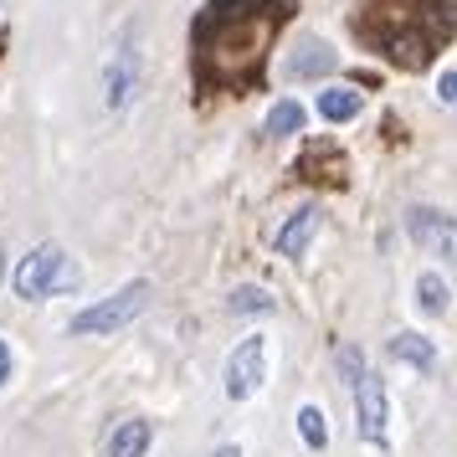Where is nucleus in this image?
Here are the masks:
<instances>
[{"instance_id": "nucleus-16", "label": "nucleus", "mask_w": 457, "mask_h": 457, "mask_svg": "<svg viewBox=\"0 0 457 457\" xmlns=\"http://www.w3.org/2000/svg\"><path fill=\"white\" fill-rule=\"evenodd\" d=\"M298 436H303V447H313V453L329 447V421H324L319 406H298Z\"/></svg>"}, {"instance_id": "nucleus-18", "label": "nucleus", "mask_w": 457, "mask_h": 457, "mask_svg": "<svg viewBox=\"0 0 457 457\" xmlns=\"http://www.w3.org/2000/svg\"><path fill=\"white\" fill-rule=\"evenodd\" d=\"M231 313H272V293L247 283V288H231Z\"/></svg>"}, {"instance_id": "nucleus-5", "label": "nucleus", "mask_w": 457, "mask_h": 457, "mask_svg": "<svg viewBox=\"0 0 457 457\" xmlns=\"http://www.w3.org/2000/svg\"><path fill=\"white\" fill-rule=\"evenodd\" d=\"M139 72H145V52H139V26L129 21L119 31V42L108 52V67H104V104L119 113V108L134 104V93H139Z\"/></svg>"}, {"instance_id": "nucleus-2", "label": "nucleus", "mask_w": 457, "mask_h": 457, "mask_svg": "<svg viewBox=\"0 0 457 457\" xmlns=\"http://www.w3.org/2000/svg\"><path fill=\"white\" fill-rule=\"evenodd\" d=\"M350 31L401 72H421L457 37V0H360Z\"/></svg>"}, {"instance_id": "nucleus-10", "label": "nucleus", "mask_w": 457, "mask_h": 457, "mask_svg": "<svg viewBox=\"0 0 457 457\" xmlns=\"http://www.w3.org/2000/svg\"><path fill=\"white\" fill-rule=\"evenodd\" d=\"M149 442H154V427H149L145 416H124L113 432H108V457H145Z\"/></svg>"}, {"instance_id": "nucleus-3", "label": "nucleus", "mask_w": 457, "mask_h": 457, "mask_svg": "<svg viewBox=\"0 0 457 457\" xmlns=\"http://www.w3.org/2000/svg\"><path fill=\"white\" fill-rule=\"evenodd\" d=\"M11 288H16V298H26V303H42L52 293L78 288V262H72L57 242H42V247H31L21 262H16Z\"/></svg>"}, {"instance_id": "nucleus-9", "label": "nucleus", "mask_w": 457, "mask_h": 457, "mask_svg": "<svg viewBox=\"0 0 457 457\" xmlns=\"http://www.w3.org/2000/svg\"><path fill=\"white\" fill-rule=\"evenodd\" d=\"M334 67H339V52H334L329 42H319V37H303V42H293V52L283 57V78L313 83V78H329Z\"/></svg>"}, {"instance_id": "nucleus-19", "label": "nucleus", "mask_w": 457, "mask_h": 457, "mask_svg": "<svg viewBox=\"0 0 457 457\" xmlns=\"http://www.w3.org/2000/svg\"><path fill=\"white\" fill-rule=\"evenodd\" d=\"M339 370H345V380H360V375H365V354L354 350V345H345V350H339Z\"/></svg>"}, {"instance_id": "nucleus-23", "label": "nucleus", "mask_w": 457, "mask_h": 457, "mask_svg": "<svg viewBox=\"0 0 457 457\" xmlns=\"http://www.w3.org/2000/svg\"><path fill=\"white\" fill-rule=\"evenodd\" d=\"M0 278H5V247H0Z\"/></svg>"}, {"instance_id": "nucleus-14", "label": "nucleus", "mask_w": 457, "mask_h": 457, "mask_svg": "<svg viewBox=\"0 0 457 457\" xmlns=\"http://www.w3.org/2000/svg\"><path fill=\"white\" fill-rule=\"evenodd\" d=\"M313 170H329V186H345V175H350V165H345V154H339V149H334L329 139H324V145H313L309 154L298 160V175H303V180H309Z\"/></svg>"}, {"instance_id": "nucleus-4", "label": "nucleus", "mask_w": 457, "mask_h": 457, "mask_svg": "<svg viewBox=\"0 0 457 457\" xmlns=\"http://www.w3.org/2000/svg\"><path fill=\"white\" fill-rule=\"evenodd\" d=\"M149 298H154V283H149V278H134V283H124L119 293L98 298L93 309L72 313L67 334H72V339H93V334H113V329H124V324H134V319H139V313L149 309Z\"/></svg>"}, {"instance_id": "nucleus-12", "label": "nucleus", "mask_w": 457, "mask_h": 457, "mask_svg": "<svg viewBox=\"0 0 457 457\" xmlns=\"http://www.w3.org/2000/svg\"><path fill=\"white\" fill-rule=\"evenodd\" d=\"M391 354L401 360V365H416V370H432L436 365V345L427 339V334H416V329H401L391 339Z\"/></svg>"}, {"instance_id": "nucleus-22", "label": "nucleus", "mask_w": 457, "mask_h": 457, "mask_svg": "<svg viewBox=\"0 0 457 457\" xmlns=\"http://www.w3.org/2000/svg\"><path fill=\"white\" fill-rule=\"evenodd\" d=\"M211 457H242V447H237V442H227V447H216Z\"/></svg>"}, {"instance_id": "nucleus-13", "label": "nucleus", "mask_w": 457, "mask_h": 457, "mask_svg": "<svg viewBox=\"0 0 457 457\" xmlns=\"http://www.w3.org/2000/svg\"><path fill=\"white\" fill-rule=\"evenodd\" d=\"M360 104H365V98H360L354 87H324V93H319V119H324V124H350V119H360Z\"/></svg>"}, {"instance_id": "nucleus-1", "label": "nucleus", "mask_w": 457, "mask_h": 457, "mask_svg": "<svg viewBox=\"0 0 457 457\" xmlns=\"http://www.w3.org/2000/svg\"><path fill=\"white\" fill-rule=\"evenodd\" d=\"M293 0H206L190 26V72L201 93H252L268 78V52Z\"/></svg>"}, {"instance_id": "nucleus-20", "label": "nucleus", "mask_w": 457, "mask_h": 457, "mask_svg": "<svg viewBox=\"0 0 457 457\" xmlns=\"http://www.w3.org/2000/svg\"><path fill=\"white\" fill-rule=\"evenodd\" d=\"M436 98L457 108V67H442V78H436Z\"/></svg>"}, {"instance_id": "nucleus-15", "label": "nucleus", "mask_w": 457, "mask_h": 457, "mask_svg": "<svg viewBox=\"0 0 457 457\" xmlns=\"http://www.w3.org/2000/svg\"><path fill=\"white\" fill-rule=\"evenodd\" d=\"M416 303H421V313H447L453 288L442 283V272H421V278H416Z\"/></svg>"}, {"instance_id": "nucleus-8", "label": "nucleus", "mask_w": 457, "mask_h": 457, "mask_svg": "<svg viewBox=\"0 0 457 457\" xmlns=\"http://www.w3.org/2000/svg\"><path fill=\"white\" fill-rule=\"evenodd\" d=\"M406 231H411V242L427 257H442V262H457V216L436 206H411L406 211Z\"/></svg>"}, {"instance_id": "nucleus-7", "label": "nucleus", "mask_w": 457, "mask_h": 457, "mask_svg": "<svg viewBox=\"0 0 457 457\" xmlns=\"http://www.w3.org/2000/svg\"><path fill=\"white\" fill-rule=\"evenodd\" d=\"M386 427H391V401H386V380L365 370L354 380V432L370 447H386Z\"/></svg>"}, {"instance_id": "nucleus-11", "label": "nucleus", "mask_w": 457, "mask_h": 457, "mask_svg": "<svg viewBox=\"0 0 457 457\" xmlns=\"http://www.w3.org/2000/svg\"><path fill=\"white\" fill-rule=\"evenodd\" d=\"M313 231H319V206H298L288 216V221H283V231H278V252H283V257H303V247H309L313 242Z\"/></svg>"}, {"instance_id": "nucleus-6", "label": "nucleus", "mask_w": 457, "mask_h": 457, "mask_svg": "<svg viewBox=\"0 0 457 457\" xmlns=\"http://www.w3.org/2000/svg\"><path fill=\"white\" fill-rule=\"evenodd\" d=\"M268 380V339L262 334H247L227 360V395L231 401H252Z\"/></svg>"}, {"instance_id": "nucleus-21", "label": "nucleus", "mask_w": 457, "mask_h": 457, "mask_svg": "<svg viewBox=\"0 0 457 457\" xmlns=\"http://www.w3.org/2000/svg\"><path fill=\"white\" fill-rule=\"evenodd\" d=\"M11 370H16V360H11V345L0 339V386H11Z\"/></svg>"}, {"instance_id": "nucleus-17", "label": "nucleus", "mask_w": 457, "mask_h": 457, "mask_svg": "<svg viewBox=\"0 0 457 457\" xmlns=\"http://www.w3.org/2000/svg\"><path fill=\"white\" fill-rule=\"evenodd\" d=\"M298 129H303V108L293 104V98H283V104L268 108V134L288 139V134H298Z\"/></svg>"}]
</instances>
